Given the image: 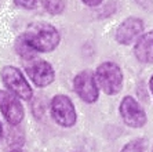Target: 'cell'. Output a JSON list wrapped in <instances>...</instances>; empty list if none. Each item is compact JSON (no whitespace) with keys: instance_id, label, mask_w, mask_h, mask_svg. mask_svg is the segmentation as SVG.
<instances>
[{"instance_id":"6da1fadb","label":"cell","mask_w":153,"mask_h":152,"mask_svg":"<svg viewBox=\"0 0 153 152\" xmlns=\"http://www.w3.org/2000/svg\"><path fill=\"white\" fill-rule=\"evenodd\" d=\"M29 44L36 53H48L57 49L59 43V33L57 28L50 24H36L24 33Z\"/></svg>"},{"instance_id":"7a4b0ae2","label":"cell","mask_w":153,"mask_h":152,"mask_svg":"<svg viewBox=\"0 0 153 152\" xmlns=\"http://www.w3.org/2000/svg\"><path fill=\"white\" fill-rule=\"evenodd\" d=\"M95 79L98 87L105 94L114 96L123 87V71L117 64L114 62H102L95 71Z\"/></svg>"},{"instance_id":"3957f363","label":"cell","mask_w":153,"mask_h":152,"mask_svg":"<svg viewBox=\"0 0 153 152\" xmlns=\"http://www.w3.org/2000/svg\"><path fill=\"white\" fill-rule=\"evenodd\" d=\"M1 79L6 87L13 94L22 100H30L33 96L32 87L28 83L26 78H24L22 72L15 67H4L1 69Z\"/></svg>"},{"instance_id":"277c9868","label":"cell","mask_w":153,"mask_h":152,"mask_svg":"<svg viewBox=\"0 0 153 152\" xmlns=\"http://www.w3.org/2000/svg\"><path fill=\"white\" fill-rule=\"evenodd\" d=\"M119 112H120L121 120L127 124L128 127L139 129L143 127L148 122V116L141 104L137 101L134 97L126 96L121 100L120 106H119Z\"/></svg>"},{"instance_id":"5b68a950","label":"cell","mask_w":153,"mask_h":152,"mask_svg":"<svg viewBox=\"0 0 153 152\" xmlns=\"http://www.w3.org/2000/svg\"><path fill=\"white\" fill-rule=\"evenodd\" d=\"M51 116L54 122L62 127H71L76 123L77 115H76L75 105L72 100L66 96L58 94L51 101Z\"/></svg>"},{"instance_id":"8992f818","label":"cell","mask_w":153,"mask_h":152,"mask_svg":"<svg viewBox=\"0 0 153 152\" xmlns=\"http://www.w3.org/2000/svg\"><path fill=\"white\" fill-rule=\"evenodd\" d=\"M75 91L80 100H83L87 104H94L100 96V87L97 83L95 75L90 71H83L76 75L73 80Z\"/></svg>"},{"instance_id":"52a82bcc","label":"cell","mask_w":153,"mask_h":152,"mask_svg":"<svg viewBox=\"0 0 153 152\" xmlns=\"http://www.w3.org/2000/svg\"><path fill=\"white\" fill-rule=\"evenodd\" d=\"M0 111L11 126L19 124L25 116L24 106L19 101V97H17L11 91H6V90H0Z\"/></svg>"},{"instance_id":"ba28073f","label":"cell","mask_w":153,"mask_h":152,"mask_svg":"<svg viewBox=\"0 0 153 152\" xmlns=\"http://www.w3.org/2000/svg\"><path fill=\"white\" fill-rule=\"evenodd\" d=\"M143 29H145V25L141 18H126L116 29V42L123 46H130L138 40V37L143 33Z\"/></svg>"},{"instance_id":"9c48e42d","label":"cell","mask_w":153,"mask_h":152,"mask_svg":"<svg viewBox=\"0 0 153 152\" xmlns=\"http://www.w3.org/2000/svg\"><path fill=\"white\" fill-rule=\"evenodd\" d=\"M26 73L37 87H46L55 79V72L47 61H35L26 68Z\"/></svg>"},{"instance_id":"30bf717a","label":"cell","mask_w":153,"mask_h":152,"mask_svg":"<svg viewBox=\"0 0 153 152\" xmlns=\"http://www.w3.org/2000/svg\"><path fill=\"white\" fill-rule=\"evenodd\" d=\"M134 55L142 64H153V31L143 32L134 46Z\"/></svg>"},{"instance_id":"8fae6325","label":"cell","mask_w":153,"mask_h":152,"mask_svg":"<svg viewBox=\"0 0 153 152\" xmlns=\"http://www.w3.org/2000/svg\"><path fill=\"white\" fill-rule=\"evenodd\" d=\"M15 51L19 54V57H22V58H28V60H32L33 57L37 54L35 50H33V47L29 44V42L26 40V37L24 36V33H22V35L17 39V42H15Z\"/></svg>"},{"instance_id":"7c38bea8","label":"cell","mask_w":153,"mask_h":152,"mask_svg":"<svg viewBox=\"0 0 153 152\" xmlns=\"http://www.w3.org/2000/svg\"><path fill=\"white\" fill-rule=\"evenodd\" d=\"M42 4L50 14H61L65 10L64 0H42Z\"/></svg>"},{"instance_id":"4fadbf2b","label":"cell","mask_w":153,"mask_h":152,"mask_svg":"<svg viewBox=\"0 0 153 152\" xmlns=\"http://www.w3.org/2000/svg\"><path fill=\"white\" fill-rule=\"evenodd\" d=\"M145 148H146L145 140L137 138V140H132V141L127 142L123 147L121 152H145Z\"/></svg>"},{"instance_id":"5bb4252c","label":"cell","mask_w":153,"mask_h":152,"mask_svg":"<svg viewBox=\"0 0 153 152\" xmlns=\"http://www.w3.org/2000/svg\"><path fill=\"white\" fill-rule=\"evenodd\" d=\"M14 1L18 7L25 8V10H32L39 3V0H14Z\"/></svg>"},{"instance_id":"9a60e30c","label":"cell","mask_w":153,"mask_h":152,"mask_svg":"<svg viewBox=\"0 0 153 152\" xmlns=\"http://www.w3.org/2000/svg\"><path fill=\"white\" fill-rule=\"evenodd\" d=\"M82 1L88 7H97V6H100L102 3L103 0H82Z\"/></svg>"},{"instance_id":"2e32d148","label":"cell","mask_w":153,"mask_h":152,"mask_svg":"<svg viewBox=\"0 0 153 152\" xmlns=\"http://www.w3.org/2000/svg\"><path fill=\"white\" fill-rule=\"evenodd\" d=\"M149 88H150V93H152V97H153V75L150 76V80H149Z\"/></svg>"},{"instance_id":"e0dca14e","label":"cell","mask_w":153,"mask_h":152,"mask_svg":"<svg viewBox=\"0 0 153 152\" xmlns=\"http://www.w3.org/2000/svg\"><path fill=\"white\" fill-rule=\"evenodd\" d=\"M1 137H3V126L0 123V140H1Z\"/></svg>"},{"instance_id":"ac0fdd59","label":"cell","mask_w":153,"mask_h":152,"mask_svg":"<svg viewBox=\"0 0 153 152\" xmlns=\"http://www.w3.org/2000/svg\"><path fill=\"white\" fill-rule=\"evenodd\" d=\"M11 152H22V151H21V149H13Z\"/></svg>"},{"instance_id":"d6986e66","label":"cell","mask_w":153,"mask_h":152,"mask_svg":"<svg viewBox=\"0 0 153 152\" xmlns=\"http://www.w3.org/2000/svg\"><path fill=\"white\" fill-rule=\"evenodd\" d=\"M152 152H153V149H152Z\"/></svg>"}]
</instances>
